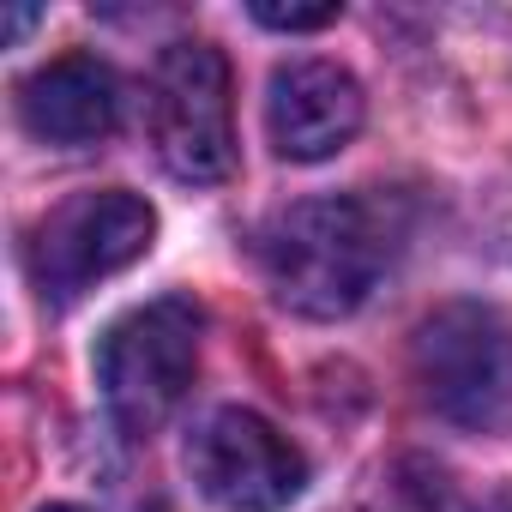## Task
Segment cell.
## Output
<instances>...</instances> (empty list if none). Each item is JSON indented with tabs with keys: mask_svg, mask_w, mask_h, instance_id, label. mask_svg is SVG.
Returning <instances> with one entry per match:
<instances>
[{
	"mask_svg": "<svg viewBox=\"0 0 512 512\" xmlns=\"http://www.w3.org/2000/svg\"><path fill=\"white\" fill-rule=\"evenodd\" d=\"M386 229L362 199H302L260 229V272L278 308L302 320H344L386 272Z\"/></svg>",
	"mask_w": 512,
	"mask_h": 512,
	"instance_id": "cell-1",
	"label": "cell"
},
{
	"mask_svg": "<svg viewBox=\"0 0 512 512\" xmlns=\"http://www.w3.org/2000/svg\"><path fill=\"white\" fill-rule=\"evenodd\" d=\"M422 404L464 434L512 428V314L488 302H446L410 338Z\"/></svg>",
	"mask_w": 512,
	"mask_h": 512,
	"instance_id": "cell-2",
	"label": "cell"
},
{
	"mask_svg": "<svg viewBox=\"0 0 512 512\" xmlns=\"http://www.w3.org/2000/svg\"><path fill=\"white\" fill-rule=\"evenodd\" d=\"M199 332H205V320L187 296L145 302L103 332L97 386L127 434H151L181 410V398L193 392V374H199Z\"/></svg>",
	"mask_w": 512,
	"mask_h": 512,
	"instance_id": "cell-3",
	"label": "cell"
},
{
	"mask_svg": "<svg viewBox=\"0 0 512 512\" xmlns=\"http://www.w3.org/2000/svg\"><path fill=\"white\" fill-rule=\"evenodd\" d=\"M151 145L175 181L211 187L235 169V103H229V61L205 37H181L157 55L151 97H145Z\"/></svg>",
	"mask_w": 512,
	"mask_h": 512,
	"instance_id": "cell-4",
	"label": "cell"
},
{
	"mask_svg": "<svg viewBox=\"0 0 512 512\" xmlns=\"http://www.w3.org/2000/svg\"><path fill=\"white\" fill-rule=\"evenodd\" d=\"M151 241H157V211L127 187H103V193H79V199L55 205L37 223L31 266H37V284L49 296L73 302L91 284L145 260Z\"/></svg>",
	"mask_w": 512,
	"mask_h": 512,
	"instance_id": "cell-5",
	"label": "cell"
},
{
	"mask_svg": "<svg viewBox=\"0 0 512 512\" xmlns=\"http://www.w3.org/2000/svg\"><path fill=\"white\" fill-rule=\"evenodd\" d=\"M199 494L223 512H284L308 488V458L253 410H211L187 440Z\"/></svg>",
	"mask_w": 512,
	"mask_h": 512,
	"instance_id": "cell-6",
	"label": "cell"
},
{
	"mask_svg": "<svg viewBox=\"0 0 512 512\" xmlns=\"http://www.w3.org/2000/svg\"><path fill=\"white\" fill-rule=\"evenodd\" d=\"M362 85L338 61H290L266 85V139L290 163H326L362 133Z\"/></svg>",
	"mask_w": 512,
	"mask_h": 512,
	"instance_id": "cell-7",
	"label": "cell"
},
{
	"mask_svg": "<svg viewBox=\"0 0 512 512\" xmlns=\"http://www.w3.org/2000/svg\"><path fill=\"white\" fill-rule=\"evenodd\" d=\"M19 121L49 145H91L121 121V79L85 49L55 55L19 85Z\"/></svg>",
	"mask_w": 512,
	"mask_h": 512,
	"instance_id": "cell-8",
	"label": "cell"
},
{
	"mask_svg": "<svg viewBox=\"0 0 512 512\" xmlns=\"http://www.w3.org/2000/svg\"><path fill=\"white\" fill-rule=\"evenodd\" d=\"M362 512H464V494L452 488V476L434 464V458H392L374 482H368V500Z\"/></svg>",
	"mask_w": 512,
	"mask_h": 512,
	"instance_id": "cell-9",
	"label": "cell"
},
{
	"mask_svg": "<svg viewBox=\"0 0 512 512\" xmlns=\"http://www.w3.org/2000/svg\"><path fill=\"white\" fill-rule=\"evenodd\" d=\"M253 19H260L266 31H326V25L344 19V7L338 0H326V7H272V0H260Z\"/></svg>",
	"mask_w": 512,
	"mask_h": 512,
	"instance_id": "cell-10",
	"label": "cell"
},
{
	"mask_svg": "<svg viewBox=\"0 0 512 512\" xmlns=\"http://www.w3.org/2000/svg\"><path fill=\"white\" fill-rule=\"evenodd\" d=\"M43 512H85V506H43Z\"/></svg>",
	"mask_w": 512,
	"mask_h": 512,
	"instance_id": "cell-11",
	"label": "cell"
}]
</instances>
